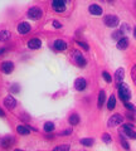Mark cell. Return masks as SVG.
<instances>
[{
  "instance_id": "836d02e7",
  "label": "cell",
  "mask_w": 136,
  "mask_h": 151,
  "mask_svg": "<svg viewBox=\"0 0 136 151\" xmlns=\"http://www.w3.org/2000/svg\"><path fill=\"white\" fill-rule=\"evenodd\" d=\"M53 27H54V28H57V29H59V28L62 27V24H60L58 20H53Z\"/></svg>"
},
{
  "instance_id": "ab89813d",
  "label": "cell",
  "mask_w": 136,
  "mask_h": 151,
  "mask_svg": "<svg viewBox=\"0 0 136 151\" xmlns=\"http://www.w3.org/2000/svg\"><path fill=\"white\" fill-rule=\"evenodd\" d=\"M134 37H135V38H136V27H135V28H134Z\"/></svg>"
},
{
  "instance_id": "8d00e7d4",
  "label": "cell",
  "mask_w": 136,
  "mask_h": 151,
  "mask_svg": "<svg viewBox=\"0 0 136 151\" xmlns=\"http://www.w3.org/2000/svg\"><path fill=\"white\" fill-rule=\"evenodd\" d=\"M5 116V112L3 111V108H0V117H4Z\"/></svg>"
},
{
  "instance_id": "5b68a950",
  "label": "cell",
  "mask_w": 136,
  "mask_h": 151,
  "mask_svg": "<svg viewBox=\"0 0 136 151\" xmlns=\"http://www.w3.org/2000/svg\"><path fill=\"white\" fill-rule=\"evenodd\" d=\"M42 15H43V12H42V9L38 6H33L28 10V17L33 19V20H38V19L42 18Z\"/></svg>"
},
{
  "instance_id": "9c48e42d",
  "label": "cell",
  "mask_w": 136,
  "mask_h": 151,
  "mask_svg": "<svg viewBox=\"0 0 136 151\" xmlns=\"http://www.w3.org/2000/svg\"><path fill=\"white\" fill-rule=\"evenodd\" d=\"M124 134L127 136V137H130V139H136V132L134 131L132 126H131L130 124L124 125Z\"/></svg>"
},
{
  "instance_id": "1f68e13d",
  "label": "cell",
  "mask_w": 136,
  "mask_h": 151,
  "mask_svg": "<svg viewBox=\"0 0 136 151\" xmlns=\"http://www.w3.org/2000/svg\"><path fill=\"white\" fill-rule=\"evenodd\" d=\"M125 107L127 108V110H130V111H136V108H135V106L132 105V103H129V102H126V103H125Z\"/></svg>"
},
{
  "instance_id": "603a6c76",
  "label": "cell",
  "mask_w": 136,
  "mask_h": 151,
  "mask_svg": "<svg viewBox=\"0 0 136 151\" xmlns=\"http://www.w3.org/2000/svg\"><path fill=\"white\" fill-rule=\"evenodd\" d=\"M53 151H69V145L68 144H63V145H58L53 149Z\"/></svg>"
},
{
  "instance_id": "4fadbf2b",
  "label": "cell",
  "mask_w": 136,
  "mask_h": 151,
  "mask_svg": "<svg viewBox=\"0 0 136 151\" xmlns=\"http://www.w3.org/2000/svg\"><path fill=\"white\" fill-rule=\"evenodd\" d=\"M29 32H30L29 23L23 22V23H20V24L18 25V33H19V34H27V33H29Z\"/></svg>"
},
{
  "instance_id": "7402d4cb",
  "label": "cell",
  "mask_w": 136,
  "mask_h": 151,
  "mask_svg": "<svg viewBox=\"0 0 136 151\" xmlns=\"http://www.w3.org/2000/svg\"><path fill=\"white\" fill-rule=\"evenodd\" d=\"M115 106H116V97H115V94H111L109 98V102H107V108L109 110H114Z\"/></svg>"
},
{
  "instance_id": "6da1fadb",
  "label": "cell",
  "mask_w": 136,
  "mask_h": 151,
  "mask_svg": "<svg viewBox=\"0 0 136 151\" xmlns=\"http://www.w3.org/2000/svg\"><path fill=\"white\" fill-rule=\"evenodd\" d=\"M119 96H120V100L122 102H125V103L131 98V92H130V89L127 87V84L121 83L119 86Z\"/></svg>"
},
{
  "instance_id": "d590c367",
  "label": "cell",
  "mask_w": 136,
  "mask_h": 151,
  "mask_svg": "<svg viewBox=\"0 0 136 151\" xmlns=\"http://www.w3.org/2000/svg\"><path fill=\"white\" fill-rule=\"evenodd\" d=\"M12 91H13V92H18V91H19V87H18L17 84H15V87L12 88Z\"/></svg>"
},
{
  "instance_id": "9a60e30c",
  "label": "cell",
  "mask_w": 136,
  "mask_h": 151,
  "mask_svg": "<svg viewBox=\"0 0 136 151\" xmlns=\"http://www.w3.org/2000/svg\"><path fill=\"white\" fill-rule=\"evenodd\" d=\"M13 142H14V139L12 137V136H5V137H3L1 140H0V145H1L4 149L10 147V146L13 145Z\"/></svg>"
},
{
  "instance_id": "f546056e",
  "label": "cell",
  "mask_w": 136,
  "mask_h": 151,
  "mask_svg": "<svg viewBox=\"0 0 136 151\" xmlns=\"http://www.w3.org/2000/svg\"><path fill=\"white\" fill-rule=\"evenodd\" d=\"M102 141L106 142V144H110L111 142V136L109 134H104V135H102Z\"/></svg>"
},
{
  "instance_id": "e575fe53",
  "label": "cell",
  "mask_w": 136,
  "mask_h": 151,
  "mask_svg": "<svg viewBox=\"0 0 136 151\" xmlns=\"http://www.w3.org/2000/svg\"><path fill=\"white\" fill-rule=\"evenodd\" d=\"M71 130H65V131H62V132H60V134H59V136H63V135H69V134H71Z\"/></svg>"
},
{
  "instance_id": "30bf717a",
  "label": "cell",
  "mask_w": 136,
  "mask_h": 151,
  "mask_svg": "<svg viewBox=\"0 0 136 151\" xmlns=\"http://www.w3.org/2000/svg\"><path fill=\"white\" fill-rule=\"evenodd\" d=\"M124 77H125V70L122 68H119L116 70V73H115V82H116L117 86H120V84L122 83Z\"/></svg>"
},
{
  "instance_id": "8992f818",
  "label": "cell",
  "mask_w": 136,
  "mask_h": 151,
  "mask_svg": "<svg viewBox=\"0 0 136 151\" xmlns=\"http://www.w3.org/2000/svg\"><path fill=\"white\" fill-rule=\"evenodd\" d=\"M52 8H53V10L55 12H64V9H65V1H63V0H53L52 1Z\"/></svg>"
},
{
  "instance_id": "cb8c5ba5",
  "label": "cell",
  "mask_w": 136,
  "mask_h": 151,
  "mask_svg": "<svg viewBox=\"0 0 136 151\" xmlns=\"http://www.w3.org/2000/svg\"><path fill=\"white\" fill-rule=\"evenodd\" d=\"M43 129H44L45 132H52L54 130V124H53V122H45Z\"/></svg>"
},
{
  "instance_id": "e0dca14e",
  "label": "cell",
  "mask_w": 136,
  "mask_h": 151,
  "mask_svg": "<svg viewBox=\"0 0 136 151\" xmlns=\"http://www.w3.org/2000/svg\"><path fill=\"white\" fill-rule=\"evenodd\" d=\"M127 47H129V39H127L126 37H122L119 42H117V48L121 49V50H122V49H126Z\"/></svg>"
},
{
  "instance_id": "4316f807",
  "label": "cell",
  "mask_w": 136,
  "mask_h": 151,
  "mask_svg": "<svg viewBox=\"0 0 136 151\" xmlns=\"http://www.w3.org/2000/svg\"><path fill=\"white\" fill-rule=\"evenodd\" d=\"M102 76H104L105 81H106L107 83H111V82H112V77L110 76V73H109V72H102Z\"/></svg>"
},
{
  "instance_id": "277c9868",
  "label": "cell",
  "mask_w": 136,
  "mask_h": 151,
  "mask_svg": "<svg viewBox=\"0 0 136 151\" xmlns=\"http://www.w3.org/2000/svg\"><path fill=\"white\" fill-rule=\"evenodd\" d=\"M72 58L74 59V62L78 67H84L87 64V60L84 59V57L82 55V53L79 50H73L72 52Z\"/></svg>"
},
{
  "instance_id": "52a82bcc",
  "label": "cell",
  "mask_w": 136,
  "mask_h": 151,
  "mask_svg": "<svg viewBox=\"0 0 136 151\" xmlns=\"http://www.w3.org/2000/svg\"><path fill=\"white\" fill-rule=\"evenodd\" d=\"M4 106H5L8 110H13V108L17 107V100L13 96H8L4 100Z\"/></svg>"
},
{
  "instance_id": "3957f363",
  "label": "cell",
  "mask_w": 136,
  "mask_h": 151,
  "mask_svg": "<svg viewBox=\"0 0 136 151\" xmlns=\"http://www.w3.org/2000/svg\"><path fill=\"white\" fill-rule=\"evenodd\" d=\"M119 22H120L119 18L116 15H114V14H107V15L104 18V23L109 28H116L119 25Z\"/></svg>"
},
{
  "instance_id": "60d3db41",
  "label": "cell",
  "mask_w": 136,
  "mask_h": 151,
  "mask_svg": "<svg viewBox=\"0 0 136 151\" xmlns=\"http://www.w3.org/2000/svg\"><path fill=\"white\" fill-rule=\"evenodd\" d=\"M14 151H24V150H20V149H17V150H14Z\"/></svg>"
},
{
  "instance_id": "ac0fdd59",
  "label": "cell",
  "mask_w": 136,
  "mask_h": 151,
  "mask_svg": "<svg viewBox=\"0 0 136 151\" xmlns=\"http://www.w3.org/2000/svg\"><path fill=\"white\" fill-rule=\"evenodd\" d=\"M17 132L19 135H29L30 130H29V127L25 125H19V126H17Z\"/></svg>"
},
{
  "instance_id": "83f0119b",
  "label": "cell",
  "mask_w": 136,
  "mask_h": 151,
  "mask_svg": "<svg viewBox=\"0 0 136 151\" xmlns=\"http://www.w3.org/2000/svg\"><path fill=\"white\" fill-rule=\"evenodd\" d=\"M120 141H121V145H122V147L125 149V150H130V145L127 144V141H126L122 136H121V139H120Z\"/></svg>"
},
{
  "instance_id": "2e32d148",
  "label": "cell",
  "mask_w": 136,
  "mask_h": 151,
  "mask_svg": "<svg viewBox=\"0 0 136 151\" xmlns=\"http://www.w3.org/2000/svg\"><path fill=\"white\" fill-rule=\"evenodd\" d=\"M40 45H42V42L38 38H32V39L28 42V47H29L30 49H39Z\"/></svg>"
},
{
  "instance_id": "7c38bea8",
  "label": "cell",
  "mask_w": 136,
  "mask_h": 151,
  "mask_svg": "<svg viewBox=\"0 0 136 151\" xmlns=\"http://www.w3.org/2000/svg\"><path fill=\"white\" fill-rule=\"evenodd\" d=\"M74 87H76L77 91H83L87 87V82L84 78H77L76 82H74Z\"/></svg>"
},
{
  "instance_id": "74e56055",
  "label": "cell",
  "mask_w": 136,
  "mask_h": 151,
  "mask_svg": "<svg viewBox=\"0 0 136 151\" xmlns=\"http://www.w3.org/2000/svg\"><path fill=\"white\" fill-rule=\"evenodd\" d=\"M5 53V48H0V55H3Z\"/></svg>"
},
{
  "instance_id": "5bb4252c",
  "label": "cell",
  "mask_w": 136,
  "mask_h": 151,
  "mask_svg": "<svg viewBox=\"0 0 136 151\" xmlns=\"http://www.w3.org/2000/svg\"><path fill=\"white\" fill-rule=\"evenodd\" d=\"M88 12H90L92 15L98 17V15H101L102 14V8L100 5H97V4H91L90 8H88Z\"/></svg>"
},
{
  "instance_id": "ffe728a7",
  "label": "cell",
  "mask_w": 136,
  "mask_h": 151,
  "mask_svg": "<svg viewBox=\"0 0 136 151\" xmlns=\"http://www.w3.org/2000/svg\"><path fill=\"white\" fill-rule=\"evenodd\" d=\"M10 37H12V34H10L9 30H1L0 32V42H6V40L10 39Z\"/></svg>"
},
{
  "instance_id": "44dd1931",
  "label": "cell",
  "mask_w": 136,
  "mask_h": 151,
  "mask_svg": "<svg viewBox=\"0 0 136 151\" xmlns=\"http://www.w3.org/2000/svg\"><path fill=\"white\" fill-rule=\"evenodd\" d=\"M68 122L71 124L72 126H76L79 124V116L77 115V113H73V115L69 116V119H68Z\"/></svg>"
},
{
  "instance_id": "d6986e66",
  "label": "cell",
  "mask_w": 136,
  "mask_h": 151,
  "mask_svg": "<svg viewBox=\"0 0 136 151\" xmlns=\"http://www.w3.org/2000/svg\"><path fill=\"white\" fill-rule=\"evenodd\" d=\"M105 100H106V93H105L104 89H101L100 93H98V101H97V105H98V107H100V108L104 106Z\"/></svg>"
},
{
  "instance_id": "f35d334b",
  "label": "cell",
  "mask_w": 136,
  "mask_h": 151,
  "mask_svg": "<svg viewBox=\"0 0 136 151\" xmlns=\"http://www.w3.org/2000/svg\"><path fill=\"white\" fill-rule=\"evenodd\" d=\"M127 117H129L130 120H135V117H134V116H131V115H127Z\"/></svg>"
},
{
  "instance_id": "f1b7e54d",
  "label": "cell",
  "mask_w": 136,
  "mask_h": 151,
  "mask_svg": "<svg viewBox=\"0 0 136 151\" xmlns=\"http://www.w3.org/2000/svg\"><path fill=\"white\" fill-rule=\"evenodd\" d=\"M121 35H122V33H121V30H116L115 33H112V38H114V39H121V38H122V37H121Z\"/></svg>"
},
{
  "instance_id": "4dcf8cb0",
  "label": "cell",
  "mask_w": 136,
  "mask_h": 151,
  "mask_svg": "<svg viewBox=\"0 0 136 151\" xmlns=\"http://www.w3.org/2000/svg\"><path fill=\"white\" fill-rule=\"evenodd\" d=\"M129 30H130L129 25L127 24H122V27H121V33H122V34H126Z\"/></svg>"
},
{
  "instance_id": "8fae6325",
  "label": "cell",
  "mask_w": 136,
  "mask_h": 151,
  "mask_svg": "<svg viewBox=\"0 0 136 151\" xmlns=\"http://www.w3.org/2000/svg\"><path fill=\"white\" fill-rule=\"evenodd\" d=\"M53 47H54V49H57L59 52H62V50H65L67 49V43L63 40V39H57V40H54V43H53Z\"/></svg>"
},
{
  "instance_id": "7a4b0ae2",
  "label": "cell",
  "mask_w": 136,
  "mask_h": 151,
  "mask_svg": "<svg viewBox=\"0 0 136 151\" xmlns=\"http://www.w3.org/2000/svg\"><path fill=\"white\" fill-rule=\"evenodd\" d=\"M122 122H124V116L120 115V113H115V115H112L109 119V121H107V126L109 127H116V126L121 125Z\"/></svg>"
},
{
  "instance_id": "d6a6232c",
  "label": "cell",
  "mask_w": 136,
  "mask_h": 151,
  "mask_svg": "<svg viewBox=\"0 0 136 151\" xmlns=\"http://www.w3.org/2000/svg\"><path fill=\"white\" fill-rule=\"evenodd\" d=\"M77 43H78V45H81L84 50H88V49H90V47H88V44H87V43H84V42H77Z\"/></svg>"
},
{
  "instance_id": "ba28073f",
  "label": "cell",
  "mask_w": 136,
  "mask_h": 151,
  "mask_svg": "<svg viewBox=\"0 0 136 151\" xmlns=\"http://www.w3.org/2000/svg\"><path fill=\"white\" fill-rule=\"evenodd\" d=\"M0 69H1L3 73L10 74L13 72V69H14V64H13V62H9V60H6V62L1 63V67H0Z\"/></svg>"
},
{
  "instance_id": "484cf974",
  "label": "cell",
  "mask_w": 136,
  "mask_h": 151,
  "mask_svg": "<svg viewBox=\"0 0 136 151\" xmlns=\"http://www.w3.org/2000/svg\"><path fill=\"white\" fill-rule=\"evenodd\" d=\"M131 79H132L134 84L136 86V64L134 65L132 68H131Z\"/></svg>"
},
{
  "instance_id": "d4e9b609",
  "label": "cell",
  "mask_w": 136,
  "mask_h": 151,
  "mask_svg": "<svg viewBox=\"0 0 136 151\" xmlns=\"http://www.w3.org/2000/svg\"><path fill=\"white\" fill-rule=\"evenodd\" d=\"M79 142H81L83 146H88V147H90V146L93 145V142H95V141H93V139H82L81 141H79Z\"/></svg>"
}]
</instances>
